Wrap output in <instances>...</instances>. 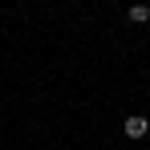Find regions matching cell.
Instances as JSON below:
<instances>
[{
    "label": "cell",
    "mask_w": 150,
    "mask_h": 150,
    "mask_svg": "<svg viewBox=\"0 0 150 150\" xmlns=\"http://www.w3.org/2000/svg\"><path fill=\"white\" fill-rule=\"evenodd\" d=\"M146 130H150V122L142 114H130V118H126V134H130V138H146Z\"/></svg>",
    "instance_id": "obj_1"
},
{
    "label": "cell",
    "mask_w": 150,
    "mask_h": 150,
    "mask_svg": "<svg viewBox=\"0 0 150 150\" xmlns=\"http://www.w3.org/2000/svg\"><path fill=\"white\" fill-rule=\"evenodd\" d=\"M126 16H130L134 25H146V21H150V8H146V4H134V8H130Z\"/></svg>",
    "instance_id": "obj_2"
}]
</instances>
